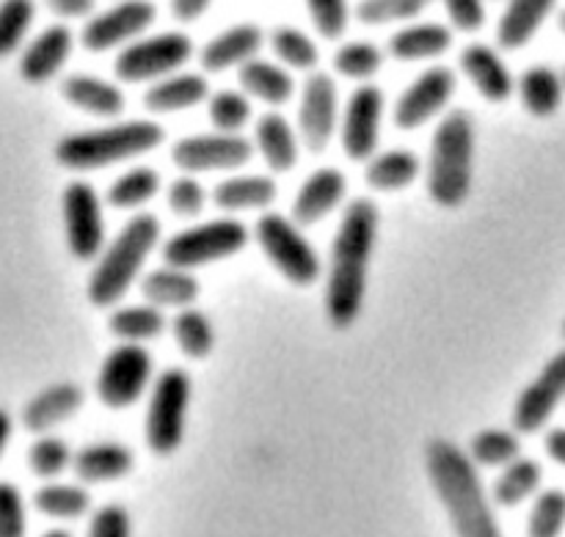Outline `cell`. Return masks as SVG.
Instances as JSON below:
<instances>
[{
    "label": "cell",
    "mask_w": 565,
    "mask_h": 537,
    "mask_svg": "<svg viewBox=\"0 0 565 537\" xmlns=\"http://www.w3.org/2000/svg\"><path fill=\"white\" fill-rule=\"evenodd\" d=\"M379 226L381 210L370 196L351 198L342 210L326 273V318L331 329L351 331L362 318Z\"/></svg>",
    "instance_id": "6da1fadb"
},
{
    "label": "cell",
    "mask_w": 565,
    "mask_h": 537,
    "mask_svg": "<svg viewBox=\"0 0 565 537\" xmlns=\"http://www.w3.org/2000/svg\"><path fill=\"white\" fill-rule=\"evenodd\" d=\"M425 472L445 507L456 537H505L480 469L463 447L445 436L425 441Z\"/></svg>",
    "instance_id": "7a4b0ae2"
},
{
    "label": "cell",
    "mask_w": 565,
    "mask_h": 537,
    "mask_svg": "<svg viewBox=\"0 0 565 537\" xmlns=\"http://www.w3.org/2000/svg\"><path fill=\"white\" fill-rule=\"evenodd\" d=\"M475 158H478V125L467 108H452L436 125L428 160L423 163L425 191L430 202L458 210L472 196Z\"/></svg>",
    "instance_id": "3957f363"
},
{
    "label": "cell",
    "mask_w": 565,
    "mask_h": 537,
    "mask_svg": "<svg viewBox=\"0 0 565 537\" xmlns=\"http://www.w3.org/2000/svg\"><path fill=\"white\" fill-rule=\"evenodd\" d=\"M160 235L163 226L158 215L136 213L127 218V224L110 240H105L103 251L94 259L86 284L88 301L97 309L119 307L130 287L141 281L149 257L160 246Z\"/></svg>",
    "instance_id": "277c9868"
},
{
    "label": "cell",
    "mask_w": 565,
    "mask_h": 537,
    "mask_svg": "<svg viewBox=\"0 0 565 537\" xmlns=\"http://www.w3.org/2000/svg\"><path fill=\"white\" fill-rule=\"evenodd\" d=\"M166 141V130L152 119H116L103 127L66 132L55 141L53 158L72 174L108 169L154 152Z\"/></svg>",
    "instance_id": "5b68a950"
},
{
    "label": "cell",
    "mask_w": 565,
    "mask_h": 537,
    "mask_svg": "<svg viewBox=\"0 0 565 537\" xmlns=\"http://www.w3.org/2000/svg\"><path fill=\"white\" fill-rule=\"evenodd\" d=\"M191 397V375L182 367H169L154 375L147 414H143V444L149 447L152 455L171 458L182 447Z\"/></svg>",
    "instance_id": "8992f818"
},
{
    "label": "cell",
    "mask_w": 565,
    "mask_h": 537,
    "mask_svg": "<svg viewBox=\"0 0 565 537\" xmlns=\"http://www.w3.org/2000/svg\"><path fill=\"white\" fill-rule=\"evenodd\" d=\"M252 240V229L235 215H218V218L199 221V224L180 229L163 243V265L182 270H196L204 265L224 262L235 257Z\"/></svg>",
    "instance_id": "52a82bcc"
},
{
    "label": "cell",
    "mask_w": 565,
    "mask_h": 537,
    "mask_svg": "<svg viewBox=\"0 0 565 537\" xmlns=\"http://www.w3.org/2000/svg\"><path fill=\"white\" fill-rule=\"evenodd\" d=\"M254 240L259 243L268 262L279 270L281 279H287L290 284L312 287L323 276L318 248L290 215L274 213V210L259 215V221L254 224Z\"/></svg>",
    "instance_id": "ba28073f"
},
{
    "label": "cell",
    "mask_w": 565,
    "mask_h": 537,
    "mask_svg": "<svg viewBox=\"0 0 565 537\" xmlns=\"http://www.w3.org/2000/svg\"><path fill=\"white\" fill-rule=\"evenodd\" d=\"M154 380V358L143 345L121 342L103 358L94 378V395L110 411L132 408Z\"/></svg>",
    "instance_id": "9c48e42d"
},
{
    "label": "cell",
    "mask_w": 565,
    "mask_h": 537,
    "mask_svg": "<svg viewBox=\"0 0 565 537\" xmlns=\"http://www.w3.org/2000/svg\"><path fill=\"white\" fill-rule=\"evenodd\" d=\"M193 58V39L182 31L138 36L125 44L114 61V72L121 83H154L180 72Z\"/></svg>",
    "instance_id": "30bf717a"
},
{
    "label": "cell",
    "mask_w": 565,
    "mask_h": 537,
    "mask_svg": "<svg viewBox=\"0 0 565 537\" xmlns=\"http://www.w3.org/2000/svg\"><path fill=\"white\" fill-rule=\"evenodd\" d=\"M61 218H64L66 248L77 262H94L105 246L103 196L88 180L66 182L61 193Z\"/></svg>",
    "instance_id": "8fae6325"
},
{
    "label": "cell",
    "mask_w": 565,
    "mask_h": 537,
    "mask_svg": "<svg viewBox=\"0 0 565 537\" xmlns=\"http://www.w3.org/2000/svg\"><path fill=\"white\" fill-rule=\"evenodd\" d=\"M254 143L243 132H196L174 141L171 163L182 174H210V171H237L252 163Z\"/></svg>",
    "instance_id": "7c38bea8"
},
{
    "label": "cell",
    "mask_w": 565,
    "mask_h": 537,
    "mask_svg": "<svg viewBox=\"0 0 565 537\" xmlns=\"http://www.w3.org/2000/svg\"><path fill=\"white\" fill-rule=\"evenodd\" d=\"M340 88L329 72H309L298 97V138L307 152L323 154L340 127Z\"/></svg>",
    "instance_id": "4fadbf2b"
},
{
    "label": "cell",
    "mask_w": 565,
    "mask_h": 537,
    "mask_svg": "<svg viewBox=\"0 0 565 537\" xmlns=\"http://www.w3.org/2000/svg\"><path fill=\"white\" fill-rule=\"evenodd\" d=\"M384 108L386 99L381 86L375 83H362L351 92L345 108L340 114V136L342 152L353 163H364L379 152L381 141V125H384Z\"/></svg>",
    "instance_id": "5bb4252c"
},
{
    "label": "cell",
    "mask_w": 565,
    "mask_h": 537,
    "mask_svg": "<svg viewBox=\"0 0 565 537\" xmlns=\"http://www.w3.org/2000/svg\"><path fill=\"white\" fill-rule=\"evenodd\" d=\"M458 77L447 64H434L425 72H419L403 94L397 97L392 119L395 127L403 132H412L434 121L436 116H445L452 94H456Z\"/></svg>",
    "instance_id": "9a60e30c"
},
{
    "label": "cell",
    "mask_w": 565,
    "mask_h": 537,
    "mask_svg": "<svg viewBox=\"0 0 565 537\" xmlns=\"http://www.w3.org/2000/svg\"><path fill=\"white\" fill-rule=\"evenodd\" d=\"M158 20V6L152 0H119L105 11H94L81 33L83 47L92 53L125 47L152 28Z\"/></svg>",
    "instance_id": "2e32d148"
},
{
    "label": "cell",
    "mask_w": 565,
    "mask_h": 537,
    "mask_svg": "<svg viewBox=\"0 0 565 537\" xmlns=\"http://www.w3.org/2000/svg\"><path fill=\"white\" fill-rule=\"evenodd\" d=\"M565 402V347L557 351L541 373L519 391L513 402V430L519 436L541 433Z\"/></svg>",
    "instance_id": "e0dca14e"
},
{
    "label": "cell",
    "mask_w": 565,
    "mask_h": 537,
    "mask_svg": "<svg viewBox=\"0 0 565 537\" xmlns=\"http://www.w3.org/2000/svg\"><path fill=\"white\" fill-rule=\"evenodd\" d=\"M348 196V176L337 165H320L307 180L298 185L296 198H292L290 218L301 229L320 224L326 215L334 213Z\"/></svg>",
    "instance_id": "ac0fdd59"
},
{
    "label": "cell",
    "mask_w": 565,
    "mask_h": 537,
    "mask_svg": "<svg viewBox=\"0 0 565 537\" xmlns=\"http://www.w3.org/2000/svg\"><path fill=\"white\" fill-rule=\"evenodd\" d=\"M72 47H75V33L64 22L42 28L31 42L25 44L20 55V75L31 86H44L53 80L64 64L70 61Z\"/></svg>",
    "instance_id": "d6986e66"
},
{
    "label": "cell",
    "mask_w": 565,
    "mask_h": 537,
    "mask_svg": "<svg viewBox=\"0 0 565 537\" xmlns=\"http://www.w3.org/2000/svg\"><path fill=\"white\" fill-rule=\"evenodd\" d=\"M461 72L472 83L475 92L489 103H508L516 92V77L500 55V50L486 42H469L461 50Z\"/></svg>",
    "instance_id": "ffe728a7"
},
{
    "label": "cell",
    "mask_w": 565,
    "mask_h": 537,
    "mask_svg": "<svg viewBox=\"0 0 565 537\" xmlns=\"http://www.w3.org/2000/svg\"><path fill=\"white\" fill-rule=\"evenodd\" d=\"M86 402V395L77 384L72 380H58V384H50L44 389H39L31 400L22 406L20 422L28 433L44 436L50 433L58 425L70 422L77 411Z\"/></svg>",
    "instance_id": "44dd1931"
},
{
    "label": "cell",
    "mask_w": 565,
    "mask_h": 537,
    "mask_svg": "<svg viewBox=\"0 0 565 537\" xmlns=\"http://www.w3.org/2000/svg\"><path fill=\"white\" fill-rule=\"evenodd\" d=\"M279 196V182L274 174L265 171H235L224 176L210 193V202L224 213H246V210H259L268 213Z\"/></svg>",
    "instance_id": "7402d4cb"
},
{
    "label": "cell",
    "mask_w": 565,
    "mask_h": 537,
    "mask_svg": "<svg viewBox=\"0 0 565 537\" xmlns=\"http://www.w3.org/2000/svg\"><path fill=\"white\" fill-rule=\"evenodd\" d=\"M136 469V452L121 441H92L72 455V472L81 485L119 483Z\"/></svg>",
    "instance_id": "603a6c76"
},
{
    "label": "cell",
    "mask_w": 565,
    "mask_h": 537,
    "mask_svg": "<svg viewBox=\"0 0 565 537\" xmlns=\"http://www.w3.org/2000/svg\"><path fill=\"white\" fill-rule=\"evenodd\" d=\"M265 31L257 22H237V25L224 28L215 33L199 53L204 72H226V69H241L246 61L257 58L263 50Z\"/></svg>",
    "instance_id": "cb8c5ba5"
},
{
    "label": "cell",
    "mask_w": 565,
    "mask_h": 537,
    "mask_svg": "<svg viewBox=\"0 0 565 537\" xmlns=\"http://www.w3.org/2000/svg\"><path fill=\"white\" fill-rule=\"evenodd\" d=\"M254 152L265 160L274 174H287L301 160V138L285 114L268 110L254 121Z\"/></svg>",
    "instance_id": "d4e9b609"
},
{
    "label": "cell",
    "mask_w": 565,
    "mask_h": 537,
    "mask_svg": "<svg viewBox=\"0 0 565 537\" xmlns=\"http://www.w3.org/2000/svg\"><path fill=\"white\" fill-rule=\"evenodd\" d=\"M61 97L72 105L75 110H83L97 119L116 121L125 114V92L119 83L105 80L99 75H88V72H75L61 80Z\"/></svg>",
    "instance_id": "484cf974"
},
{
    "label": "cell",
    "mask_w": 565,
    "mask_h": 537,
    "mask_svg": "<svg viewBox=\"0 0 565 537\" xmlns=\"http://www.w3.org/2000/svg\"><path fill=\"white\" fill-rule=\"evenodd\" d=\"M207 77L199 72H174L163 80L149 83V88L143 92V108L149 114H180V110H191L207 103Z\"/></svg>",
    "instance_id": "4316f807"
},
{
    "label": "cell",
    "mask_w": 565,
    "mask_h": 537,
    "mask_svg": "<svg viewBox=\"0 0 565 537\" xmlns=\"http://www.w3.org/2000/svg\"><path fill=\"white\" fill-rule=\"evenodd\" d=\"M141 296L143 301L152 303L158 309H180L196 307V298L202 292V284H199L196 273L182 268H171V265H160V268L149 270V273L141 276Z\"/></svg>",
    "instance_id": "83f0119b"
},
{
    "label": "cell",
    "mask_w": 565,
    "mask_h": 537,
    "mask_svg": "<svg viewBox=\"0 0 565 537\" xmlns=\"http://www.w3.org/2000/svg\"><path fill=\"white\" fill-rule=\"evenodd\" d=\"M237 77H241V92L248 99H259L270 108L290 103L292 94H296V77L279 61H268L257 55V58L246 61L237 69Z\"/></svg>",
    "instance_id": "f1b7e54d"
},
{
    "label": "cell",
    "mask_w": 565,
    "mask_h": 537,
    "mask_svg": "<svg viewBox=\"0 0 565 537\" xmlns=\"http://www.w3.org/2000/svg\"><path fill=\"white\" fill-rule=\"evenodd\" d=\"M452 47V28L436 20H414L397 28L390 39V53L397 61L439 58Z\"/></svg>",
    "instance_id": "f546056e"
},
{
    "label": "cell",
    "mask_w": 565,
    "mask_h": 537,
    "mask_svg": "<svg viewBox=\"0 0 565 537\" xmlns=\"http://www.w3.org/2000/svg\"><path fill=\"white\" fill-rule=\"evenodd\" d=\"M557 0H508L500 22H497V42L502 50H522L544 28Z\"/></svg>",
    "instance_id": "4dcf8cb0"
},
{
    "label": "cell",
    "mask_w": 565,
    "mask_h": 537,
    "mask_svg": "<svg viewBox=\"0 0 565 537\" xmlns=\"http://www.w3.org/2000/svg\"><path fill=\"white\" fill-rule=\"evenodd\" d=\"M419 174H423V158L412 149H379L373 158L364 160V182L381 193L406 191Z\"/></svg>",
    "instance_id": "1f68e13d"
},
{
    "label": "cell",
    "mask_w": 565,
    "mask_h": 537,
    "mask_svg": "<svg viewBox=\"0 0 565 537\" xmlns=\"http://www.w3.org/2000/svg\"><path fill=\"white\" fill-rule=\"evenodd\" d=\"M516 92L524 110L530 116H535V119H550V116H555L565 97L561 72L550 64L527 66L524 75L516 80Z\"/></svg>",
    "instance_id": "d6a6232c"
},
{
    "label": "cell",
    "mask_w": 565,
    "mask_h": 537,
    "mask_svg": "<svg viewBox=\"0 0 565 537\" xmlns=\"http://www.w3.org/2000/svg\"><path fill=\"white\" fill-rule=\"evenodd\" d=\"M108 329L116 340L132 342V345H143L158 336L166 334L169 329V318L163 309L152 307V303H119L114 307L108 318Z\"/></svg>",
    "instance_id": "836d02e7"
},
{
    "label": "cell",
    "mask_w": 565,
    "mask_h": 537,
    "mask_svg": "<svg viewBox=\"0 0 565 537\" xmlns=\"http://www.w3.org/2000/svg\"><path fill=\"white\" fill-rule=\"evenodd\" d=\"M544 483V466L535 458L519 455L508 466L500 469V477L491 488V502L500 507H519L533 500Z\"/></svg>",
    "instance_id": "e575fe53"
},
{
    "label": "cell",
    "mask_w": 565,
    "mask_h": 537,
    "mask_svg": "<svg viewBox=\"0 0 565 537\" xmlns=\"http://www.w3.org/2000/svg\"><path fill=\"white\" fill-rule=\"evenodd\" d=\"M33 507L39 513L58 522H75L92 511V494L81 483H64V480H50L39 485L33 494Z\"/></svg>",
    "instance_id": "d590c367"
},
{
    "label": "cell",
    "mask_w": 565,
    "mask_h": 537,
    "mask_svg": "<svg viewBox=\"0 0 565 537\" xmlns=\"http://www.w3.org/2000/svg\"><path fill=\"white\" fill-rule=\"evenodd\" d=\"M160 191H163V180H160L158 169L132 165L110 182V187L105 191V202L116 210H138L152 202Z\"/></svg>",
    "instance_id": "8d00e7d4"
},
{
    "label": "cell",
    "mask_w": 565,
    "mask_h": 537,
    "mask_svg": "<svg viewBox=\"0 0 565 537\" xmlns=\"http://www.w3.org/2000/svg\"><path fill=\"white\" fill-rule=\"evenodd\" d=\"M169 325L171 334H174L177 340V347H180L182 356L191 358V362H202V358H207L210 353L215 351L218 334H215L213 320H210L202 309H180V312L171 318Z\"/></svg>",
    "instance_id": "74e56055"
},
{
    "label": "cell",
    "mask_w": 565,
    "mask_h": 537,
    "mask_svg": "<svg viewBox=\"0 0 565 537\" xmlns=\"http://www.w3.org/2000/svg\"><path fill=\"white\" fill-rule=\"evenodd\" d=\"M467 455L478 469H502L522 455V436L508 428H483L472 436Z\"/></svg>",
    "instance_id": "f35d334b"
},
{
    "label": "cell",
    "mask_w": 565,
    "mask_h": 537,
    "mask_svg": "<svg viewBox=\"0 0 565 537\" xmlns=\"http://www.w3.org/2000/svg\"><path fill=\"white\" fill-rule=\"evenodd\" d=\"M270 50L285 69L315 72L320 61V50L307 31L296 25H279L270 31Z\"/></svg>",
    "instance_id": "ab89813d"
},
{
    "label": "cell",
    "mask_w": 565,
    "mask_h": 537,
    "mask_svg": "<svg viewBox=\"0 0 565 537\" xmlns=\"http://www.w3.org/2000/svg\"><path fill=\"white\" fill-rule=\"evenodd\" d=\"M72 447L66 444L61 436H53V433H44V436H36V439L31 441V447H28V469H31L36 477L42 480H55L61 477V474L66 472V469H72Z\"/></svg>",
    "instance_id": "60d3db41"
},
{
    "label": "cell",
    "mask_w": 565,
    "mask_h": 537,
    "mask_svg": "<svg viewBox=\"0 0 565 537\" xmlns=\"http://www.w3.org/2000/svg\"><path fill=\"white\" fill-rule=\"evenodd\" d=\"M207 116L213 121V130L241 132L254 116L252 99L241 88H221L207 97Z\"/></svg>",
    "instance_id": "b9f144b4"
},
{
    "label": "cell",
    "mask_w": 565,
    "mask_h": 537,
    "mask_svg": "<svg viewBox=\"0 0 565 537\" xmlns=\"http://www.w3.org/2000/svg\"><path fill=\"white\" fill-rule=\"evenodd\" d=\"M381 66H384V50L373 42H364V39L340 44L334 53V72L342 77H351V80L370 83V77L379 75Z\"/></svg>",
    "instance_id": "7bdbcfd3"
},
{
    "label": "cell",
    "mask_w": 565,
    "mask_h": 537,
    "mask_svg": "<svg viewBox=\"0 0 565 537\" xmlns=\"http://www.w3.org/2000/svg\"><path fill=\"white\" fill-rule=\"evenodd\" d=\"M36 17V0H0V58L17 53Z\"/></svg>",
    "instance_id": "ee69618b"
},
{
    "label": "cell",
    "mask_w": 565,
    "mask_h": 537,
    "mask_svg": "<svg viewBox=\"0 0 565 537\" xmlns=\"http://www.w3.org/2000/svg\"><path fill=\"white\" fill-rule=\"evenodd\" d=\"M565 529V491H539L527 516V537H561Z\"/></svg>",
    "instance_id": "f6af8a7d"
},
{
    "label": "cell",
    "mask_w": 565,
    "mask_h": 537,
    "mask_svg": "<svg viewBox=\"0 0 565 537\" xmlns=\"http://www.w3.org/2000/svg\"><path fill=\"white\" fill-rule=\"evenodd\" d=\"M434 0H359L356 20L362 25H392V22H414Z\"/></svg>",
    "instance_id": "bcb514c9"
},
{
    "label": "cell",
    "mask_w": 565,
    "mask_h": 537,
    "mask_svg": "<svg viewBox=\"0 0 565 537\" xmlns=\"http://www.w3.org/2000/svg\"><path fill=\"white\" fill-rule=\"evenodd\" d=\"M166 202H169L171 213L180 218H199L207 207L210 193L193 174H180L166 187Z\"/></svg>",
    "instance_id": "7dc6e473"
},
{
    "label": "cell",
    "mask_w": 565,
    "mask_h": 537,
    "mask_svg": "<svg viewBox=\"0 0 565 537\" xmlns=\"http://www.w3.org/2000/svg\"><path fill=\"white\" fill-rule=\"evenodd\" d=\"M307 9L320 36H345L348 22H351V3L348 0H307Z\"/></svg>",
    "instance_id": "c3c4849f"
},
{
    "label": "cell",
    "mask_w": 565,
    "mask_h": 537,
    "mask_svg": "<svg viewBox=\"0 0 565 537\" xmlns=\"http://www.w3.org/2000/svg\"><path fill=\"white\" fill-rule=\"evenodd\" d=\"M28 513L22 491L9 480H0V537H25Z\"/></svg>",
    "instance_id": "681fc988"
},
{
    "label": "cell",
    "mask_w": 565,
    "mask_h": 537,
    "mask_svg": "<svg viewBox=\"0 0 565 537\" xmlns=\"http://www.w3.org/2000/svg\"><path fill=\"white\" fill-rule=\"evenodd\" d=\"M86 537H132L130 513L121 505H103L94 511Z\"/></svg>",
    "instance_id": "f907efd6"
},
{
    "label": "cell",
    "mask_w": 565,
    "mask_h": 537,
    "mask_svg": "<svg viewBox=\"0 0 565 537\" xmlns=\"http://www.w3.org/2000/svg\"><path fill=\"white\" fill-rule=\"evenodd\" d=\"M450 25L463 33H475L486 25V0H441Z\"/></svg>",
    "instance_id": "816d5d0a"
},
{
    "label": "cell",
    "mask_w": 565,
    "mask_h": 537,
    "mask_svg": "<svg viewBox=\"0 0 565 537\" xmlns=\"http://www.w3.org/2000/svg\"><path fill=\"white\" fill-rule=\"evenodd\" d=\"M53 14L64 17V20H81V17H92L97 11V0H44Z\"/></svg>",
    "instance_id": "f5cc1de1"
},
{
    "label": "cell",
    "mask_w": 565,
    "mask_h": 537,
    "mask_svg": "<svg viewBox=\"0 0 565 537\" xmlns=\"http://www.w3.org/2000/svg\"><path fill=\"white\" fill-rule=\"evenodd\" d=\"M213 0H171V14L180 22H196Z\"/></svg>",
    "instance_id": "db71d44e"
},
{
    "label": "cell",
    "mask_w": 565,
    "mask_h": 537,
    "mask_svg": "<svg viewBox=\"0 0 565 537\" xmlns=\"http://www.w3.org/2000/svg\"><path fill=\"white\" fill-rule=\"evenodd\" d=\"M544 450L557 466L565 469V428H550L544 436Z\"/></svg>",
    "instance_id": "11a10c76"
},
{
    "label": "cell",
    "mask_w": 565,
    "mask_h": 537,
    "mask_svg": "<svg viewBox=\"0 0 565 537\" xmlns=\"http://www.w3.org/2000/svg\"><path fill=\"white\" fill-rule=\"evenodd\" d=\"M11 433H14V422H11L9 411H3V408H0V458H3L6 447H9Z\"/></svg>",
    "instance_id": "9f6ffc18"
},
{
    "label": "cell",
    "mask_w": 565,
    "mask_h": 537,
    "mask_svg": "<svg viewBox=\"0 0 565 537\" xmlns=\"http://www.w3.org/2000/svg\"><path fill=\"white\" fill-rule=\"evenodd\" d=\"M42 537H72V533H66V529H50V533H44Z\"/></svg>",
    "instance_id": "6f0895ef"
},
{
    "label": "cell",
    "mask_w": 565,
    "mask_h": 537,
    "mask_svg": "<svg viewBox=\"0 0 565 537\" xmlns=\"http://www.w3.org/2000/svg\"><path fill=\"white\" fill-rule=\"evenodd\" d=\"M561 31L565 33V9L561 11Z\"/></svg>",
    "instance_id": "680465c9"
},
{
    "label": "cell",
    "mask_w": 565,
    "mask_h": 537,
    "mask_svg": "<svg viewBox=\"0 0 565 537\" xmlns=\"http://www.w3.org/2000/svg\"><path fill=\"white\" fill-rule=\"evenodd\" d=\"M561 77H563V88H565V69L561 72Z\"/></svg>",
    "instance_id": "91938a15"
},
{
    "label": "cell",
    "mask_w": 565,
    "mask_h": 537,
    "mask_svg": "<svg viewBox=\"0 0 565 537\" xmlns=\"http://www.w3.org/2000/svg\"><path fill=\"white\" fill-rule=\"evenodd\" d=\"M563 340H565V320H563Z\"/></svg>",
    "instance_id": "94428289"
}]
</instances>
